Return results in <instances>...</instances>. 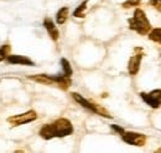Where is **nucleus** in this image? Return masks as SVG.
<instances>
[{
    "instance_id": "nucleus-2",
    "label": "nucleus",
    "mask_w": 161,
    "mask_h": 153,
    "mask_svg": "<svg viewBox=\"0 0 161 153\" xmlns=\"http://www.w3.org/2000/svg\"><path fill=\"white\" fill-rule=\"evenodd\" d=\"M29 79L40 83L43 85H50V87H57L62 90H67L72 85L71 76H67L64 74H57V76H50V74H35V76H29Z\"/></svg>"
},
{
    "instance_id": "nucleus-13",
    "label": "nucleus",
    "mask_w": 161,
    "mask_h": 153,
    "mask_svg": "<svg viewBox=\"0 0 161 153\" xmlns=\"http://www.w3.org/2000/svg\"><path fill=\"white\" fill-rule=\"evenodd\" d=\"M61 66H62V71H63V74L67 76H72L73 74V71H72V67H71V63L66 59V58H62L61 59Z\"/></svg>"
},
{
    "instance_id": "nucleus-7",
    "label": "nucleus",
    "mask_w": 161,
    "mask_h": 153,
    "mask_svg": "<svg viewBox=\"0 0 161 153\" xmlns=\"http://www.w3.org/2000/svg\"><path fill=\"white\" fill-rule=\"evenodd\" d=\"M140 98L142 99V101L146 103V105H149L151 109L161 108V89L151 90L150 93L141 92Z\"/></svg>"
},
{
    "instance_id": "nucleus-12",
    "label": "nucleus",
    "mask_w": 161,
    "mask_h": 153,
    "mask_svg": "<svg viewBox=\"0 0 161 153\" xmlns=\"http://www.w3.org/2000/svg\"><path fill=\"white\" fill-rule=\"evenodd\" d=\"M87 5H88V0H84L80 4V6H77V9L73 11V16L75 18H84V11L87 10Z\"/></svg>"
},
{
    "instance_id": "nucleus-11",
    "label": "nucleus",
    "mask_w": 161,
    "mask_h": 153,
    "mask_svg": "<svg viewBox=\"0 0 161 153\" xmlns=\"http://www.w3.org/2000/svg\"><path fill=\"white\" fill-rule=\"evenodd\" d=\"M67 18H68V8L63 6V8H61L60 10L57 11V14H56V22L58 25H63L67 21Z\"/></svg>"
},
{
    "instance_id": "nucleus-17",
    "label": "nucleus",
    "mask_w": 161,
    "mask_h": 153,
    "mask_svg": "<svg viewBox=\"0 0 161 153\" xmlns=\"http://www.w3.org/2000/svg\"><path fill=\"white\" fill-rule=\"evenodd\" d=\"M149 4H150L154 9H156L159 13H161V0H150Z\"/></svg>"
},
{
    "instance_id": "nucleus-4",
    "label": "nucleus",
    "mask_w": 161,
    "mask_h": 153,
    "mask_svg": "<svg viewBox=\"0 0 161 153\" xmlns=\"http://www.w3.org/2000/svg\"><path fill=\"white\" fill-rule=\"evenodd\" d=\"M71 95H72V98L80 104V106H83L84 109L89 110L91 113L99 115V116H103V117H107V119H112V117H113L107 109H104L103 106L98 105V104H96V103H92V101L87 100L86 98H83V96L80 95V94H78V93H72Z\"/></svg>"
},
{
    "instance_id": "nucleus-1",
    "label": "nucleus",
    "mask_w": 161,
    "mask_h": 153,
    "mask_svg": "<svg viewBox=\"0 0 161 153\" xmlns=\"http://www.w3.org/2000/svg\"><path fill=\"white\" fill-rule=\"evenodd\" d=\"M75 129L72 122L66 119V117H61L55 120L51 124H46L40 129V135L43 140H52V138H63L67 137L69 135L73 134Z\"/></svg>"
},
{
    "instance_id": "nucleus-16",
    "label": "nucleus",
    "mask_w": 161,
    "mask_h": 153,
    "mask_svg": "<svg viewBox=\"0 0 161 153\" xmlns=\"http://www.w3.org/2000/svg\"><path fill=\"white\" fill-rule=\"evenodd\" d=\"M141 3V0H126L121 4V6L124 9H130V8H134V6H139Z\"/></svg>"
},
{
    "instance_id": "nucleus-3",
    "label": "nucleus",
    "mask_w": 161,
    "mask_h": 153,
    "mask_svg": "<svg viewBox=\"0 0 161 153\" xmlns=\"http://www.w3.org/2000/svg\"><path fill=\"white\" fill-rule=\"evenodd\" d=\"M128 24L131 31L138 32L141 36H145L151 31V24L141 9H135L133 18L128 20Z\"/></svg>"
},
{
    "instance_id": "nucleus-14",
    "label": "nucleus",
    "mask_w": 161,
    "mask_h": 153,
    "mask_svg": "<svg viewBox=\"0 0 161 153\" xmlns=\"http://www.w3.org/2000/svg\"><path fill=\"white\" fill-rule=\"evenodd\" d=\"M149 38H150L153 42H158V43L161 45V27L153 29V30L149 32Z\"/></svg>"
},
{
    "instance_id": "nucleus-10",
    "label": "nucleus",
    "mask_w": 161,
    "mask_h": 153,
    "mask_svg": "<svg viewBox=\"0 0 161 153\" xmlns=\"http://www.w3.org/2000/svg\"><path fill=\"white\" fill-rule=\"evenodd\" d=\"M8 63L10 64H22V66H35L34 61H31L30 58L20 56V55H9L6 58Z\"/></svg>"
},
{
    "instance_id": "nucleus-19",
    "label": "nucleus",
    "mask_w": 161,
    "mask_h": 153,
    "mask_svg": "<svg viewBox=\"0 0 161 153\" xmlns=\"http://www.w3.org/2000/svg\"><path fill=\"white\" fill-rule=\"evenodd\" d=\"M156 152H161V148H160V150H158V151H156Z\"/></svg>"
},
{
    "instance_id": "nucleus-5",
    "label": "nucleus",
    "mask_w": 161,
    "mask_h": 153,
    "mask_svg": "<svg viewBox=\"0 0 161 153\" xmlns=\"http://www.w3.org/2000/svg\"><path fill=\"white\" fill-rule=\"evenodd\" d=\"M37 120V114L36 111L34 110H29L24 114H19V115H13L10 117H8V122L14 126V127H18V126H21V125H26V124H30L32 121Z\"/></svg>"
},
{
    "instance_id": "nucleus-18",
    "label": "nucleus",
    "mask_w": 161,
    "mask_h": 153,
    "mask_svg": "<svg viewBox=\"0 0 161 153\" xmlns=\"http://www.w3.org/2000/svg\"><path fill=\"white\" fill-rule=\"evenodd\" d=\"M110 127H112V130H114L115 132H118L119 135L124 131V129H123V127H120V126H118V125H110Z\"/></svg>"
},
{
    "instance_id": "nucleus-6",
    "label": "nucleus",
    "mask_w": 161,
    "mask_h": 153,
    "mask_svg": "<svg viewBox=\"0 0 161 153\" xmlns=\"http://www.w3.org/2000/svg\"><path fill=\"white\" fill-rule=\"evenodd\" d=\"M121 140L130 145V146H136V147H142L146 143V136L140 132H133V131H123L120 134Z\"/></svg>"
},
{
    "instance_id": "nucleus-8",
    "label": "nucleus",
    "mask_w": 161,
    "mask_h": 153,
    "mask_svg": "<svg viewBox=\"0 0 161 153\" xmlns=\"http://www.w3.org/2000/svg\"><path fill=\"white\" fill-rule=\"evenodd\" d=\"M135 55H133L131 57L129 58V62H128V72L130 76H136L140 71V66H141V59L144 57V53H142V50L141 48H135Z\"/></svg>"
},
{
    "instance_id": "nucleus-9",
    "label": "nucleus",
    "mask_w": 161,
    "mask_h": 153,
    "mask_svg": "<svg viewBox=\"0 0 161 153\" xmlns=\"http://www.w3.org/2000/svg\"><path fill=\"white\" fill-rule=\"evenodd\" d=\"M43 27H45L46 31L48 32V35H50L51 40L57 41V40L60 38V31H58V29L56 27L55 22L50 19V18H46V19L43 20Z\"/></svg>"
},
{
    "instance_id": "nucleus-15",
    "label": "nucleus",
    "mask_w": 161,
    "mask_h": 153,
    "mask_svg": "<svg viewBox=\"0 0 161 153\" xmlns=\"http://www.w3.org/2000/svg\"><path fill=\"white\" fill-rule=\"evenodd\" d=\"M10 51H11V46L9 43H5L0 47V62L8 58V56L10 55Z\"/></svg>"
}]
</instances>
